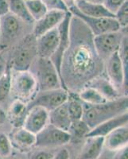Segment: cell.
<instances>
[{"label":"cell","mask_w":128,"mask_h":159,"mask_svg":"<svg viewBox=\"0 0 128 159\" xmlns=\"http://www.w3.org/2000/svg\"><path fill=\"white\" fill-rule=\"evenodd\" d=\"M58 42L59 33L57 27L37 38L36 48L38 57L50 58L56 51Z\"/></svg>","instance_id":"9a60e30c"},{"label":"cell","mask_w":128,"mask_h":159,"mask_svg":"<svg viewBox=\"0 0 128 159\" xmlns=\"http://www.w3.org/2000/svg\"><path fill=\"white\" fill-rule=\"evenodd\" d=\"M52 159H70V154L67 149L63 148L53 156Z\"/></svg>","instance_id":"d590c367"},{"label":"cell","mask_w":128,"mask_h":159,"mask_svg":"<svg viewBox=\"0 0 128 159\" xmlns=\"http://www.w3.org/2000/svg\"><path fill=\"white\" fill-rule=\"evenodd\" d=\"M25 1H26V0H25Z\"/></svg>","instance_id":"7bdbcfd3"},{"label":"cell","mask_w":128,"mask_h":159,"mask_svg":"<svg viewBox=\"0 0 128 159\" xmlns=\"http://www.w3.org/2000/svg\"><path fill=\"white\" fill-rule=\"evenodd\" d=\"M103 65L94 47L92 34L81 20L72 15L70 44L62 58L60 71L64 89H81L90 80L99 76Z\"/></svg>","instance_id":"6da1fadb"},{"label":"cell","mask_w":128,"mask_h":159,"mask_svg":"<svg viewBox=\"0 0 128 159\" xmlns=\"http://www.w3.org/2000/svg\"><path fill=\"white\" fill-rule=\"evenodd\" d=\"M11 72V95L27 104L38 92L35 78L29 70H15Z\"/></svg>","instance_id":"277c9868"},{"label":"cell","mask_w":128,"mask_h":159,"mask_svg":"<svg viewBox=\"0 0 128 159\" xmlns=\"http://www.w3.org/2000/svg\"><path fill=\"white\" fill-rule=\"evenodd\" d=\"M7 63L5 62L2 57L0 56V77L4 74V72L7 71Z\"/></svg>","instance_id":"f35d334b"},{"label":"cell","mask_w":128,"mask_h":159,"mask_svg":"<svg viewBox=\"0 0 128 159\" xmlns=\"http://www.w3.org/2000/svg\"><path fill=\"white\" fill-rule=\"evenodd\" d=\"M72 15L69 11L66 13L65 18L57 26L59 33V42L56 51L49 59L55 65L60 74L62 58L70 44V22ZM61 76V74H60ZM62 78V77H61Z\"/></svg>","instance_id":"8fae6325"},{"label":"cell","mask_w":128,"mask_h":159,"mask_svg":"<svg viewBox=\"0 0 128 159\" xmlns=\"http://www.w3.org/2000/svg\"><path fill=\"white\" fill-rule=\"evenodd\" d=\"M103 65L106 70L107 79L119 92L123 89L126 96V93L127 94L128 79L125 75L123 64L121 61L118 51L114 52L106 61H104Z\"/></svg>","instance_id":"30bf717a"},{"label":"cell","mask_w":128,"mask_h":159,"mask_svg":"<svg viewBox=\"0 0 128 159\" xmlns=\"http://www.w3.org/2000/svg\"><path fill=\"white\" fill-rule=\"evenodd\" d=\"M118 53L123 64L126 77L128 79V38L127 34L125 35L122 39L119 48L118 49Z\"/></svg>","instance_id":"f546056e"},{"label":"cell","mask_w":128,"mask_h":159,"mask_svg":"<svg viewBox=\"0 0 128 159\" xmlns=\"http://www.w3.org/2000/svg\"><path fill=\"white\" fill-rule=\"evenodd\" d=\"M49 123L61 130L69 131L72 120L68 111L66 102L49 112Z\"/></svg>","instance_id":"7402d4cb"},{"label":"cell","mask_w":128,"mask_h":159,"mask_svg":"<svg viewBox=\"0 0 128 159\" xmlns=\"http://www.w3.org/2000/svg\"><path fill=\"white\" fill-rule=\"evenodd\" d=\"M127 0H104L103 5L107 11L115 15L120 7Z\"/></svg>","instance_id":"836d02e7"},{"label":"cell","mask_w":128,"mask_h":159,"mask_svg":"<svg viewBox=\"0 0 128 159\" xmlns=\"http://www.w3.org/2000/svg\"><path fill=\"white\" fill-rule=\"evenodd\" d=\"M113 159H128V148L127 147L117 150L114 156Z\"/></svg>","instance_id":"74e56055"},{"label":"cell","mask_w":128,"mask_h":159,"mask_svg":"<svg viewBox=\"0 0 128 159\" xmlns=\"http://www.w3.org/2000/svg\"><path fill=\"white\" fill-rule=\"evenodd\" d=\"M1 38H2V35H1V28H0V49H1Z\"/></svg>","instance_id":"b9f144b4"},{"label":"cell","mask_w":128,"mask_h":159,"mask_svg":"<svg viewBox=\"0 0 128 159\" xmlns=\"http://www.w3.org/2000/svg\"><path fill=\"white\" fill-rule=\"evenodd\" d=\"M67 12L58 10L48 11L41 19L34 22L32 34L37 38L48 31L56 28L65 18Z\"/></svg>","instance_id":"5bb4252c"},{"label":"cell","mask_w":128,"mask_h":159,"mask_svg":"<svg viewBox=\"0 0 128 159\" xmlns=\"http://www.w3.org/2000/svg\"><path fill=\"white\" fill-rule=\"evenodd\" d=\"M80 99L78 94L73 92H69L67 99V107L69 116L72 121L82 119L84 115V106Z\"/></svg>","instance_id":"cb8c5ba5"},{"label":"cell","mask_w":128,"mask_h":159,"mask_svg":"<svg viewBox=\"0 0 128 159\" xmlns=\"http://www.w3.org/2000/svg\"><path fill=\"white\" fill-rule=\"evenodd\" d=\"M35 135L36 140L34 146L42 148L62 147L68 144L72 140L69 132L61 130L49 123Z\"/></svg>","instance_id":"ba28073f"},{"label":"cell","mask_w":128,"mask_h":159,"mask_svg":"<svg viewBox=\"0 0 128 159\" xmlns=\"http://www.w3.org/2000/svg\"><path fill=\"white\" fill-rule=\"evenodd\" d=\"M49 123V111L42 107L28 108L22 127L37 134Z\"/></svg>","instance_id":"4fadbf2b"},{"label":"cell","mask_w":128,"mask_h":159,"mask_svg":"<svg viewBox=\"0 0 128 159\" xmlns=\"http://www.w3.org/2000/svg\"><path fill=\"white\" fill-rule=\"evenodd\" d=\"M41 1L45 4L48 11L58 10L65 12L69 11V7L64 0H41Z\"/></svg>","instance_id":"d6a6232c"},{"label":"cell","mask_w":128,"mask_h":159,"mask_svg":"<svg viewBox=\"0 0 128 159\" xmlns=\"http://www.w3.org/2000/svg\"><path fill=\"white\" fill-rule=\"evenodd\" d=\"M90 130L91 129L83 119H80V120L72 121L68 132L70 134L71 139H80L85 137Z\"/></svg>","instance_id":"83f0119b"},{"label":"cell","mask_w":128,"mask_h":159,"mask_svg":"<svg viewBox=\"0 0 128 159\" xmlns=\"http://www.w3.org/2000/svg\"><path fill=\"white\" fill-rule=\"evenodd\" d=\"M11 144L19 150L25 151L34 146L36 135L22 127L15 128L11 134Z\"/></svg>","instance_id":"44dd1931"},{"label":"cell","mask_w":128,"mask_h":159,"mask_svg":"<svg viewBox=\"0 0 128 159\" xmlns=\"http://www.w3.org/2000/svg\"><path fill=\"white\" fill-rule=\"evenodd\" d=\"M104 137H87L77 159H98L102 154Z\"/></svg>","instance_id":"d6986e66"},{"label":"cell","mask_w":128,"mask_h":159,"mask_svg":"<svg viewBox=\"0 0 128 159\" xmlns=\"http://www.w3.org/2000/svg\"><path fill=\"white\" fill-rule=\"evenodd\" d=\"M128 114L127 111L124 112L117 116L107 119L103 123H99L96 127L91 129L90 131L87 134V137H105L111 131L122 126L127 125Z\"/></svg>","instance_id":"2e32d148"},{"label":"cell","mask_w":128,"mask_h":159,"mask_svg":"<svg viewBox=\"0 0 128 159\" xmlns=\"http://www.w3.org/2000/svg\"><path fill=\"white\" fill-rule=\"evenodd\" d=\"M37 57L36 38L33 34H29L15 49L11 60V69L29 70L31 64Z\"/></svg>","instance_id":"5b68a950"},{"label":"cell","mask_w":128,"mask_h":159,"mask_svg":"<svg viewBox=\"0 0 128 159\" xmlns=\"http://www.w3.org/2000/svg\"><path fill=\"white\" fill-rule=\"evenodd\" d=\"M85 1L95 4H103V2H104V0H85Z\"/></svg>","instance_id":"60d3db41"},{"label":"cell","mask_w":128,"mask_h":159,"mask_svg":"<svg viewBox=\"0 0 128 159\" xmlns=\"http://www.w3.org/2000/svg\"><path fill=\"white\" fill-rule=\"evenodd\" d=\"M12 154L11 139L4 133H0V159L9 158Z\"/></svg>","instance_id":"4dcf8cb0"},{"label":"cell","mask_w":128,"mask_h":159,"mask_svg":"<svg viewBox=\"0 0 128 159\" xmlns=\"http://www.w3.org/2000/svg\"><path fill=\"white\" fill-rule=\"evenodd\" d=\"M80 99L89 105H97L107 102L100 93L89 86H84L78 93Z\"/></svg>","instance_id":"484cf974"},{"label":"cell","mask_w":128,"mask_h":159,"mask_svg":"<svg viewBox=\"0 0 128 159\" xmlns=\"http://www.w3.org/2000/svg\"><path fill=\"white\" fill-rule=\"evenodd\" d=\"M69 91L65 89L38 92L32 100L27 103V108L32 107H42L48 111H51L68 99Z\"/></svg>","instance_id":"9c48e42d"},{"label":"cell","mask_w":128,"mask_h":159,"mask_svg":"<svg viewBox=\"0 0 128 159\" xmlns=\"http://www.w3.org/2000/svg\"><path fill=\"white\" fill-rule=\"evenodd\" d=\"M85 86H89L96 90L107 101L116 100L122 96H124L120 94V92L116 89L107 78L101 76L100 75L92 78Z\"/></svg>","instance_id":"e0dca14e"},{"label":"cell","mask_w":128,"mask_h":159,"mask_svg":"<svg viewBox=\"0 0 128 159\" xmlns=\"http://www.w3.org/2000/svg\"><path fill=\"white\" fill-rule=\"evenodd\" d=\"M128 129L127 125L115 129L104 137L103 146L112 151L117 150L127 147Z\"/></svg>","instance_id":"ac0fdd59"},{"label":"cell","mask_w":128,"mask_h":159,"mask_svg":"<svg viewBox=\"0 0 128 159\" xmlns=\"http://www.w3.org/2000/svg\"><path fill=\"white\" fill-rule=\"evenodd\" d=\"M10 13L7 0H0V18Z\"/></svg>","instance_id":"8d00e7d4"},{"label":"cell","mask_w":128,"mask_h":159,"mask_svg":"<svg viewBox=\"0 0 128 159\" xmlns=\"http://www.w3.org/2000/svg\"><path fill=\"white\" fill-rule=\"evenodd\" d=\"M53 154L45 150H39L32 154L30 159H52Z\"/></svg>","instance_id":"e575fe53"},{"label":"cell","mask_w":128,"mask_h":159,"mask_svg":"<svg viewBox=\"0 0 128 159\" xmlns=\"http://www.w3.org/2000/svg\"><path fill=\"white\" fill-rule=\"evenodd\" d=\"M74 5L80 12L89 17L96 18H115V15L109 12L103 4H95L85 0H76Z\"/></svg>","instance_id":"ffe728a7"},{"label":"cell","mask_w":128,"mask_h":159,"mask_svg":"<svg viewBox=\"0 0 128 159\" xmlns=\"http://www.w3.org/2000/svg\"><path fill=\"white\" fill-rule=\"evenodd\" d=\"M11 96V72L7 69L0 77V106L7 101Z\"/></svg>","instance_id":"f1b7e54d"},{"label":"cell","mask_w":128,"mask_h":159,"mask_svg":"<svg viewBox=\"0 0 128 159\" xmlns=\"http://www.w3.org/2000/svg\"><path fill=\"white\" fill-rule=\"evenodd\" d=\"M24 22H25L11 13L0 18V28L2 35L1 46L5 43H11L19 34L22 30V24Z\"/></svg>","instance_id":"7c38bea8"},{"label":"cell","mask_w":128,"mask_h":159,"mask_svg":"<svg viewBox=\"0 0 128 159\" xmlns=\"http://www.w3.org/2000/svg\"><path fill=\"white\" fill-rule=\"evenodd\" d=\"M89 105V104H88ZM128 99L124 96L116 100L97 105H89L84 108L83 119L89 128L92 129L107 119L127 111Z\"/></svg>","instance_id":"7a4b0ae2"},{"label":"cell","mask_w":128,"mask_h":159,"mask_svg":"<svg viewBox=\"0 0 128 159\" xmlns=\"http://www.w3.org/2000/svg\"><path fill=\"white\" fill-rule=\"evenodd\" d=\"M69 11L72 15L81 20L88 26L93 36H97L106 33L115 32L121 29L115 18H96L86 16L80 12L75 5L69 7Z\"/></svg>","instance_id":"52a82bcc"},{"label":"cell","mask_w":128,"mask_h":159,"mask_svg":"<svg viewBox=\"0 0 128 159\" xmlns=\"http://www.w3.org/2000/svg\"><path fill=\"white\" fill-rule=\"evenodd\" d=\"M25 3L30 15L34 22L41 19L48 11L45 4L41 0H26Z\"/></svg>","instance_id":"4316f807"},{"label":"cell","mask_w":128,"mask_h":159,"mask_svg":"<svg viewBox=\"0 0 128 159\" xmlns=\"http://www.w3.org/2000/svg\"><path fill=\"white\" fill-rule=\"evenodd\" d=\"M7 113L5 112L4 109L0 106V126H2V124L5 123L7 121Z\"/></svg>","instance_id":"ab89813d"},{"label":"cell","mask_w":128,"mask_h":159,"mask_svg":"<svg viewBox=\"0 0 128 159\" xmlns=\"http://www.w3.org/2000/svg\"><path fill=\"white\" fill-rule=\"evenodd\" d=\"M75 1H76V0H75Z\"/></svg>","instance_id":"ee69618b"},{"label":"cell","mask_w":128,"mask_h":159,"mask_svg":"<svg viewBox=\"0 0 128 159\" xmlns=\"http://www.w3.org/2000/svg\"><path fill=\"white\" fill-rule=\"evenodd\" d=\"M9 4L10 13L19 18L26 24H34L33 20L27 11L25 0H7Z\"/></svg>","instance_id":"d4e9b609"},{"label":"cell","mask_w":128,"mask_h":159,"mask_svg":"<svg viewBox=\"0 0 128 159\" xmlns=\"http://www.w3.org/2000/svg\"><path fill=\"white\" fill-rule=\"evenodd\" d=\"M115 18L121 29H126L128 25V1H126L115 14Z\"/></svg>","instance_id":"1f68e13d"},{"label":"cell","mask_w":128,"mask_h":159,"mask_svg":"<svg viewBox=\"0 0 128 159\" xmlns=\"http://www.w3.org/2000/svg\"><path fill=\"white\" fill-rule=\"evenodd\" d=\"M29 71L36 80L38 92L64 89L59 72L49 58L37 57Z\"/></svg>","instance_id":"3957f363"},{"label":"cell","mask_w":128,"mask_h":159,"mask_svg":"<svg viewBox=\"0 0 128 159\" xmlns=\"http://www.w3.org/2000/svg\"><path fill=\"white\" fill-rule=\"evenodd\" d=\"M126 34H127V28L93 36L94 47L99 57L104 61L114 52H117L122 39Z\"/></svg>","instance_id":"8992f818"},{"label":"cell","mask_w":128,"mask_h":159,"mask_svg":"<svg viewBox=\"0 0 128 159\" xmlns=\"http://www.w3.org/2000/svg\"><path fill=\"white\" fill-rule=\"evenodd\" d=\"M27 104L24 102L15 99L10 105L7 117L15 128L22 127L27 114Z\"/></svg>","instance_id":"603a6c76"}]
</instances>
